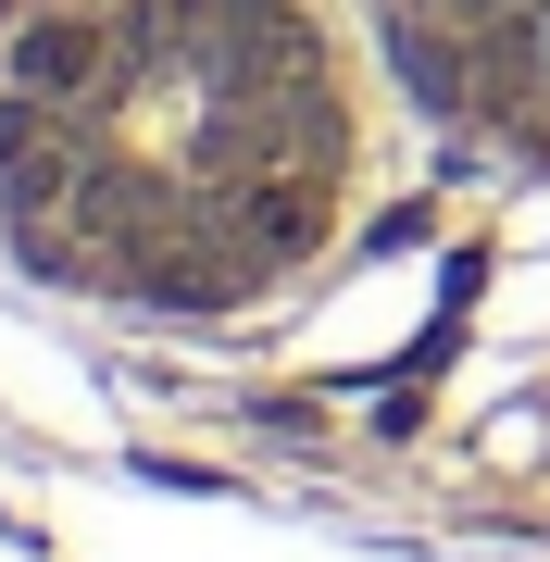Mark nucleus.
<instances>
[{
	"label": "nucleus",
	"instance_id": "nucleus-1",
	"mask_svg": "<svg viewBox=\"0 0 550 562\" xmlns=\"http://www.w3.org/2000/svg\"><path fill=\"white\" fill-rule=\"evenodd\" d=\"M375 188L338 0H50L0 50V225L125 313H263Z\"/></svg>",
	"mask_w": 550,
	"mask_h": 562
},
{
	"label": "nucleus",
	"instance_id": "nucleus-2",
	"mask_svg": "<svg viewBox=\"0 0 550 562\" xmlns=\"http://www.w3.org/2000/svg\"><path fill=\"white\" fill-rule=\"evenodd\" d=\"M350 25L426 125L550 162V0H350Z\"/></svg>",
	"mask_w": 550,
	"mask_h": 562
}]
</instances>
